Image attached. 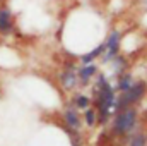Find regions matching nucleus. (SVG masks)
<instances>
[{
    "instance_id": "423d86ee",
    "label": "nucleus",
    "mask_w": 147,
    "mask_h": 146,
    "mask_svg": "<svg viewBox=\"0 0 147 146\" xmlns=\"http://www.w3.org/2000/svg\"><path fill=\"white\" fill-rule=\"evenodd\" d=\"M60 83H62V86L67 88V89H72V88L77 86L79 79H77V69H75V65H72V64L67 65V69H65V71L62 72V76H60Z\"/></svg>"
},
{
    "instance_id": "4468645a",
    "label": "nucleus",
    "mask_w": 147,
    "mask_h": 146,
    "mask_svg": "<svg viewBox=\"0 0 147 146\" xmlns=\"http://www.w3.org/2000/svg\"><path fill=\"white\" fill-rule=\"evenodd\" d=\"M144 145H146L144 134H137V136L134 138V141H132V146H144Z\"/></svg>"
},
{
    "instance_id": "0eeeda50",
    "label": "nucleus",
    "mask_w": 147,
    "mask_h": 146,
    "mask_svg": "<svg viewBox=\"0 0 147 146\" xmlns=\"http://www.w3.org/2000/svg\"><path fill=\"white\" fill-rule=\"evenodd\" d=\"M96 74H98V65L94 62L92 64H86V65L77 69V79H79L80 84H87Z\"/></svg>"
},
{
    "instance_id": "f03ea898",
    "label": "nucleus",
    "mask_w": 147,
    "mask_h": 146,
    "mask_svg": "<svg viewBox=\"0 0 147 146\" xmlns=\"http://www.w3.org/2000/svg\"><path fill=\"white\" fill-rule=\"evenodd\" d=\"M147 91V83L146 81H135L132 84V88H128L127 91H123L120 96H116L115 100V105H113V110L118 113L123 108H128V105H134L137 103L139 100H142V96L146 95Z\"/></svg>"
},
{
    "instance_id": "20e7f679",
    "label": "nucleus",
    "mask_w": 147,
    "mask_h": 146,
    "mask_svg": "<svg viewBox=\"0 0 147 146\" xmlns=\"http://www.w3.org/2000/svg\"><path fill=\"white\" fill-rule=\"evenodd\" d=\"M120 46H121V31L118 28H113L108 38L105 40V48H106L105 53H103V62L105 64L111 62V59L116 53H120Z\"/></svg>"
},
{
    "instance_id": "f8f14e48",
    "label": "nucleus",
    "mask_w": 147,
    "mask_h": 146,
    "mask_svg": "<svg viewBox=\"0 0 147 146\" xmlns=\"http://www.w3.org/2000/svg\"><path fill=\"white\" fill-rule=\"evenodd\" d=\"M74 105L77 107V108H89V105H91V98L89 96H86V95H75L74 96Z\"/></svg>"
},
{
    "instance_id": "2eb2a0df",
    "label": "nucleus",
    "mask_w": 147,
    "mask_h": 146,
    "mask_svg": "<svg viewBox=\"0 0 147 146\" xmlns=\"http://www.w3.org/2000/svg\"><path fill=\"white\" fill-rule=\"evenodd\" d=\"M2 3H5V0H0V5H2Z\"/></svg>"
},
{
    "instance_id": "ddd939ff",
    "label": "nucleus",
    "mask_w": 147,
    "mask_h": 146,
    "mask_svg": "<svg viewBox=\"0 0 147 146\" xmlns=\"http://www.w3.org/2000/svg\"><path fill=\"white\" fill-rule=\"evenodd\" d=\"M84 119H86V124H87V126H94V124H96V110L94 108H86Z\"/></svg>"
},
{
    "instance_id": "6e6552de",
    "label": "nucleus",
    "mask_w": 147,
    "mask_h": 146,
    "mask_svg": "<svg viewBox=\"0 0 147 146\" xmlns=\"http://www.w3.org/2000/svg\"><path fill=\"white\" fill-rule=\"evenodd\" d=\"M105 41H101L99 45H96L91 52H87V53H84V55H80V62H82V65H86V64H92L98 57H103V53H105Z\"/></svg>"
},
{
    "instance_id": "1a4fd4ad",
    "label": "nucleus",
    "mask_w": 147,
    "mask_h": 146,
    "mask_svg": "<svg viewBox=\"0 0 147 146\" xmlns=\"http://www.w3.org/2000/svg\"><path fill=\"white\" fill-rule=\"evenodd\" d=\"M135 83V79H134V76L128 72L125 74H120V77H118V83H116V89L118 91H127L128 88H132V84Z\"/></svg>"
},
{
    "instance_id": "39448f33",
    "label": "nucleus",
    "mask_w": 147,
    "mask_h": 146,
    "mask_svg": "<svg viewBox=\"0 0 147 146\" xmlns=\"http://www.w3.org/2000/svg\"><path fill=\"white\" fill-rule=\"evenodd\" d=\"M16 29V19L9 5L2 3L0 5V33L2 35H10Z\"/></svg>"
},
{
    "instance_id": "9d476101",
    "label": "nucleus",
    "mask_w": 147,
    "mask_h": 146,
    "mask_svg": "<svg viewBox=\"0 0 147 146\" xmlns=\"http://www.w3.org/2000/svg\"><path fill=\"white\" fill-rule=\"evenodd\" d=\"M65 122L72 127V129H79L80 127V119H79V113L75 108H67L65 110Z\"/></svg>"
},
{
    "instance_id": "f257e3e1",
    "label": "nucleus",
    "mask_w": 147,
    "mask_h": 146,
    "mask_svg": "<svg viewBox=\"0 0 147 146\" xmlns=\"http://www.w3.org/2000/svg\"><path fill=\"white\" fill-rule=\"evenodd\" d=\"M96 95H98L96 103H98V108H99V119H98V120H99V122H106L110 112L113 110V105H115L116 96H115V89H113V86L108 83L106 76H103V74L98 76Z\"/></svg>"
},
{
    "instance_id": "7ed1b4c3",
    "label": "nucleus",
    "mask_w": 147,
    "mask_h": 146,
    "mask_svg": "<svg viewBox=\"0 0 147 146\" xmlns=\"http://www.w3.org/2000/svg\"><path fill=\"white\" fill-rule=\"evenodd\" d=\"M137 122V110L135 108H123L121 112L116 113L115 122H113V131L116 134H127L134 129Z\"/></svg>"
},
{
    "instance_id": "9b49d317",
    "label": "nucleus",
    "mask_w": 147,
    "mask_h": 146,
    "mask_svg": "<svg viewBox=\"0 0 147 146\" xmlns=\"http://www.w3.org/2000/svg\"><path fill=\"white\" fill-rule=\"evenodd\" d=\"M111 62H113V69H115V72L118 74H123L125 71V67H127V60H125V57L123 55H120V53H116L113 59H111Z\"/></svg>"
}]
</instances>
